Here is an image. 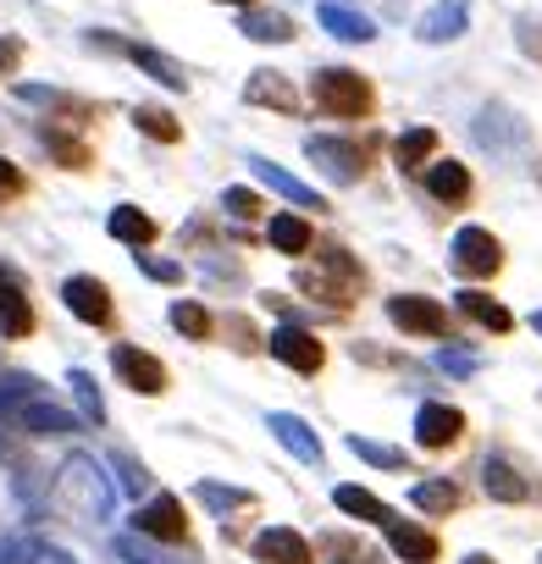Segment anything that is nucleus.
Segmentation results:
<instances>
[{"instance_id":"nucleus-1","label":"nucleus","mask_w":542,"mask_h":564,"mask_svg":"<svg viewBox=\"0 0 542 564\" xmlns=\"http://www.w3.org/2000/svg\"><path fill=\"white\" fill-rule=\"evenodd\" d=\"M300 282H305L311 294H322L333 311H349L355 294H360V282H366V271L344 249H327V254H316V271H300Z\"/></svg>"},{"instance_id":"nucleus-2","label":"nucleus","mask_w":542,"mask_h":564,"mask_svg":"<svg viewBox=\"0 0 542 564\" xmlns=\"http://www.w3.org/2000/svg\"><path fill=\"white\" fill-rule=\"evenodd\" d=\"M311 95H316V106L333 111V117H366V111H371V84H366L360 73H349V67L316 73Z\"/></svg>"},{"instance_id":"nucleus-3","label":"nucleus","mask_w":542,"mask_h":564,"mask_svg":"<svg viewBox=\"0 0 542 564\" xmlns=\"http://www.w3.org/2000/svg\"><path fill=\"white\" fill-rule=\"evenodd\" d=\"M448 265L459 276H492L503 265V249H498V238L487 227H459L454 232V249H448Z\"/></svg>"},{"instance_id":"nucleus-4","label":"nucleus","mask_w":542,"mask_h":564,"mask_svg":"<svg viewBox=\"0 0 542 564\" xmlns=\"http://www.w3.org/2000/svg\"><path fill=\"white\" fill-rule=\"evenodd\" d=\"M265 344H271V355H278L283 366H294L300 377H316L322 360H327V349L316 344V333H305V327H294V322H289V327H271Z\"/></svg>"},{"instance_id":"nucleus-5","label":"nucleus","mask_w":542,"mask_h":564,"mask_svg":"<svg viewBox=\"0 0 542 564\" xmlns=\"http://www.w3.org/2000/svg\"><path fill=\"white\" fill-rule=\"evenodd\" d=\"M388 316H393V327L421 333V338H443L448 333V311L437 300H426V294H393L388 300Z\"/></svg>"},{"instance_id":"nucleus-6","label":"nucleus","mask_w":542,"mask_h":564,"mask_svg":"<svg viewBox=\"0 0 542 564\" xmlns=\"http://www.w3.org/2000/svg\"><path fill=\"white\" fill-rule=\"evenodd\" d=\"M305 155H311V161H316V166H322V172H327L333 183H355V177L366 172V155H360V150H355L349 139H327V133H311V139H305Z\"/></svg>"},{"instance_id":"nucleus-7","label":"nucleus","mask_w":542,"mask_h":564,"mask_svg":"<svg viewBox=\"0 0 542 564\" xmlns=\"http://www.w3.org/2000/svg\"><path fill=\"white\" fill-rule=\"evenodd\" d=\"M111 366H117V377L133 388V393H166V366L155 360V355H144V349H133V344H117L111 349Z\"/></svg>"},{"instance_id":"nucleus-8","label":"nucleus","mask_w":542,"mask_h":564,"mask_svg":"<svg viewBox=\"0 0 542 564\" xmlns=\"http://www.w3.org/2000/svg\"><path fill=\"white\" fill-rule=\"evenodd\" d=\"M67 311L89 327H111V289L100 276H67V289H62Z\"/></svg>"},{"instance_id":"nucleus-9","label":"nucleus","mask_w":542,"mask_h":564,"mask_svg":"<svg viewBox=\"0 0 542 564\" xmlns=\"http://www.w3.org/2000/svg\"><path fill=\"white\" fill-rule=\"evenodd\" d=\"M465 437V415L454 404H421L415 410V443L421 448H454Z\"/></svg>"},{"instance_id":"nucleus-10","label":"nucleus","mask_w":542,"mask_h":564,"mask_svg":"<svg viewBox=\"0 0 542 564\" xmlns=\"http://www.w3.org/2000/svg\"><path fill=\"white\" fill-rule=\"evenodd\" d=\"M249 166H254V177L271 188V194H283V199H294L300 210H327V199L311 188V183H300L294 172H283L278 161H265V155H249Z\"/></svg>"},{"instance_id":"nucleus-11","label":"nucleus","mask_w":542,"mask_h":564,"mask_svg":"<svg viewBox=\"0 0 542 564\" xmlns=\"http://www.w3.org/2000/svg\"><path fill=\"white\" fill-rule=\"evenodd\" d=\"M144 536H155V542H183L188 536V520H183V503L172 498V492H161V498H150L144 509H139V520H133Z\"/></svg>"},{"instance_id":"nucleus-12","label":"nucleus","mask_w":542,"mask_h":564,"mask_svg":"<svg viewBox=\"0 0 542 564\" xmlns=\"http://www.w3.org/2000/svg\"><path fill=\"white\" fill-rule=\"evenodd\" d=\"M254 558L260 564H311V542L294 525H265L254 536Z\"/></svg>"},{"instance_id":"nucleus-13","label":"nucleus","mask_w":542,"mask_h":564,"mask_svg":"<svg viewBox=\"0 0 542 564\" xmlns=\"http://www.w3.org/2000/svg\"><path fill=\"white\" fill-rule=\"evenodd\" d=\"M415 34H421L426 45L459 40V34H465V0H437V7H426L421 23H415Z\"/></svg>"},{"instance_id":"nucleus-14","label":"nucleus","mask_w":542,"mask_h":564,"mask_svg":"<svg viewBox=\"0 0 542 564\" xmlns=\"http://www.w3.org/2000/svg\"><path fill=\"white\" fill-rule=\"evenodd\" d=\"M271 437H278L294 459H305V465H322V437L300 421V415H289V410H278L271 415Z\"/></svg>"},{"instance_id":"nucleus-15","label":"nucleus","mask_w":542,"mask_h":564,"mask_svg":"<svg viewBox=\"0 0 542 564\" xmlns=\"http://www.w3.org/2000/svg\"><path fill=\"white\" fill-rule=\"evenodd\" d=\"M0 333L7 338H29L34 333V305L23 300V289L0 271Z\"/></svg>"},{"instance_id":"nucleus-16","label":"nucleus","mask_w":542,"mask_h":564,"mask_svg":"<svg viewBox=\"0 0 542 564\" xmlns=\"http://www.w3.org/2000/svg\"><path fill=\"white\" fill-rule=\"evenodd\" d=\"M426 188L443 199V205H465L470 199V172L459 161H432L426 166Z\"/></svg>"},{"instance_id":"nucleus-17","label":"nucleus","mask_w":542,"mask_h":564,"mask_svg":"<svg viewBox=\"0 0 542 564\" xmlns=\"http://www.w3.org/2000/svg\"><path fill=\"white\" fill-rule=\"evenodd\" d=\"M322 29H327V34H338V40H349V45L377 40V23H371V18H360V12H349V7H338V0H327V7H322Z\"/></svg>"},{"instance_id":"nucleus-18","label":"nucleus","mask_w":542,"mask_h":564,"mask_svg":"<svg viewBox=\"0 0 542 564\" xmlns=\"http://www.w3.org/2000/svg\"><path fill=\"white\" fill-rule=\"evenodd\" d=\"M388 542H393V553L410 558V564H432V558H437V536L421 531V525H399V520H388Z\"/></svg>"},{"instance_id":"nucleus-19","label":"nucleus","mask_w":542,"mask_h":564,"mask_svg":"<svg viewBox=\"0 0 542 564\" xmlns=\"http://www.w3.org/2000/svg\"><path fill=\"white\" fill-rule=\"evenodd\" d=\"M432 155H437V128H410V133H399V144H393L399 172H415V166H426Z\"/></svg>"},{"instance_id":"nucleus-20","label":"nucleus","mask_w":542,"mask_h":564,"mask_svg":"<svg viewBox=\"0 0 542 564\" xmlns=\"http://www.w3.org/2000/svg\"><path fill=\"white\" fill-rule=\"evenodd\" d=\"M459 311H465L470 322H481L487 333H509V327H514V316H509L492 294H481V289H465V294H459Z\"/></svg>"},{"instance_id":"nucleus-21","label":"nucleus","mask_w":542,"mask_h":564,"mask_svg":"<svg viewBox=\"0 0 542 564\" xmlns=\"http://www.w3.org/2000/svg\"><path fill=\"white\" fill-rule=\"evenodd\" d=\"M481 487H487V498H498V503H525V498H531V487H525L503 459H487V465H481Z\"/></svg>"},{"instance_id":"nucleus-22","label":"nucleus","mask_w":542,"mask_h":564,"mask_svg":"<svg viewBox=\"0 0 542 564\" xmlns=\"http://www.w3.org/2000/svg\"><path fill=\"white\" fill-rule=\"evenodd\" d=\"M111 238L144 249V243H155V221H150L139 205H117V210H111Z\"/></svg>"},{"instance_id":"nucleus-23","label":"nucleus","mask_w":542,"mask_h":564,"mask_svg":"<svg viewBox=\"0 0 542 564\" xmlns=\"http://www.w3.org/2000/svg\"><path fill=\"white\" fill-rule=\"evenodd\" d=\"M410 503L426 509V514H454V509H459V487H454L448 476H437V481H415V487H410Z\"/></svg>"},{"instance_id":"nucleus-24","label":"nucleus","mask_w":542,"mask_h":564,"mask_svg":"<svg viewBox=\"0 0 542 564\" xmlns=\"http://www.w3.org/2000/svg\"><path fill=\"white\" fill-rule=\"evenodd\" d=\"M333 503H338L344 514H355V520H377V525H388V520H393V509H388L377 492H366V487H338V492H333Z\"/></svg>"},{"instance_id":"nucleus-25","label":"nucleus","mask_w":542,"mask_h":564,"mask_svg":"<svg viewBox=\"0 0 542 564\" xmlns=\"http://www.w3.org/2000/svg\"><path fill=\"white\" fill-rule=\"evenodd\" d=\"M249 100H254V106H278V111H294V106H300V95L289 89L283 73H254V78H249Z\"/></svg>"},{"instance_id":"nucleus-26","label":"nucleus","mask_w":542,"mask_h":564,"mask_svg":"<svg viewBox=\"0 0 542 564\" xmlns=\"http://www.w3.org/2000/svg\"><path fill=\"white\" fill-rule=\"evenodd\" d=\"M311 238H316V232H311L305 216H289V210L271 216V243H278L283 254H311Z\"/></svg>"},{"instance_id":"nucleus-27","label":"nucleus","mask_w":542,"mask_h":564,"mask_svg":"<svg viewBox=\"0 0 542 564\" xmlns=\"http://www.w3.org/2000/svg\"><path fill=\"white\" fill-rule=\"evenodd\" d=\"M238 29H243L249 40H260V45H289V40H294V23L278 18V12H243Z\"/></svg>"},{"instance_id":"nucleus-28","label":"nucleus","mask_w":542,"mask_h":564,"mask_svg":"<svg viewBox=\"0 0 542 564\" xmlns=\"http://www.w3.org/2000/svg\"><path fill=\"white\" fill-rule=\"evenodd\" d=\"M172 327H177L183 338H194V344H205V338L216 333L210 311H205V305H194V300H177V305H172Z\"/></svg>"},{"instance_id":"nucleus-29","label":"nucleus","mask_w":542,"mask_h":564,"mask_svg":"<svg viewBox=\"0 0 542 564\" xmlns=\"http://www.w3.org/2000/svg\"><path fill=\"white\" fill-rule=\"evenodd\" d=\"M133 122H139V133H150V139H161V144H177V139H183L177 117H172V111H161V106H139V111H133Z\"/></svg>"},{"instance_id":"nucleus-30","label":"nucleus","mask_w":542,"mask_h":564,"mask_svg":"<svg viewBox=\"0 0 542 564\" xmlns=\"http://www.w3.org/2000/svg\"><path fill=\"white\" fill-rule=\"evenodd\" d=\"M349 454H360V459H371V465H382V470H404V454L399 448H388V443H371V437H349Z\"/></svg>"},{"instance_id":"nucleus-31","label":"nucleus","mask_w":542,"mask_h":564,"mask_svg":"<svg viewBox=\"0 0 542 564\" xmlns=\"http://www.w3.org/2000/svg\"><path fill=\"white\" fill-rule=\"evenodd\" d=\"M133 62H139L150 78H161L166 89H183V84H188V78H183V67H172V62H166V56H155V51H133Z\"/></svg>"},{"instance_id":"nucleus-32","label":"nucleus","mask_w":542,"mask_h":564,"mask_svg":"<svg viewBox=\"0 0 542 564\" xmlns=\"http://www.w3.org/2000/svg\"><path fill=\"white\" fill-rule=\"evenodd\" d=\"M199 498H205L210 509H249V503H254L249 492H238V487H216V481H199Z\"/></svg>"},{"instance_id":"nucleus-33","label":"nucleus","mask_w":542,"mask_h":564,"mask_svg":"<svg viewBox=\"0 0 542 564\" xmlns=\"http://www.w3.org/2000/svg\"><path fill=\"white\" fill-rule=\"evenodd\" d=\"M227 210H232V216H260V199H254L249 188H227Z\"/></svg>"},{"instance_id":"nucleus-34","label":"nucleus","mask_w":542,"mask_h":564,"mask_svg":"<svg viewBox=\"0 0 542 564\" xmlns=\"http://www.w3.org/2000/svg\"><path fill=\"white\" fill-rule=\"evenodd\" d=\"M139 260H144V271L161 276V282H177V276H183V265H172V260H150V254H139Z\"/></svg>"},{"instance_id":"nucleus-35","label":"nucleus","mask_w":542,"mask_h":564,"mask_svg":"<svg viewBox=\"0 0 542 564\" xmlns=\"http://www.w3.org/2000/svg\"><path fill=\"white\" fill-rule=\"evenodd\" d=\"M437 366H443V371H459V377H470V371H476V360H470V355H454V349H443V355H437Z\"/></svg>"},{"instance_id":"nucleus-36","label":"nucleus","mask_w":542,"mask_h":564,"mask_svg":"<svg viewBox=\"0 0 542 564\" xmlns=\"http://www.w3.org/2000/svg\"><path fill=\"white\" fill-rule=\"evenodd\" d=\"M18 62H23V45H18V40H0V78H7Z\"/></svg>"},{"instance_id":"nucleus-37","label":"nucleus","mask_w":542,"mask_h":564,"mask_svg":"<svg viewBox=\"0 0 542 564\" xmlns=\"http://www.w3.org/2000/svg\"><path fill=\"white\" fill-rule=\"evenodd\" d=\"M18 188H23L18 166H12V161H0V194H18Z\"/></svg>"},{"instance_id":"nucleus-38","label":"nucleus","mask_w":542,"mask_h":564,"mask_svg":"<svg viewBox=\"0 0 542 564\" xmlns=\"http://www.w3.org/2000/svg\"><path fill=\"white\" fill-rule=\"evenodd\" d=\"M221 7H254V0H221Z\"/></svg>"},{"instance_id":"nucleus-39","label":"nucleus","mask_w":542,"mask_h":564,"mask_svg":"<svg viewBox=\"0 0 542 564\" xmlns=\"http://www.w3.org/2000/svg\"><path fill=\"white\" fill-rule=\"evenodd\" d=\"M465 564H487V558H481V553H470V558H465Z\"/></svg>"},{"instance_id":"nucleus-40","label":"nucleus","mask_w":542,"mask_h":564,"mask_svg":"<svg viewBox=\"0 0 542 564\" xmlns=\"http://www.w3.org/2000/svg\"><path fill=\"white\" fill-rule=\"evenodd\" d=\"M531 327H536V333H542V311H536V316H531Z\"/></svg>"}]
</instances>
